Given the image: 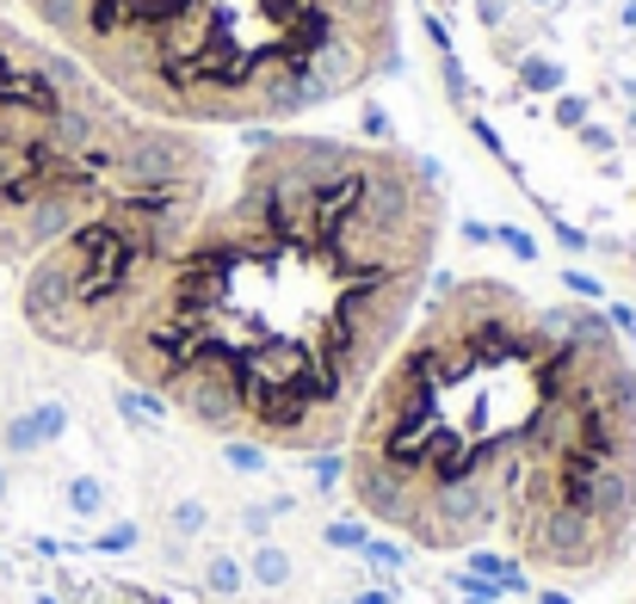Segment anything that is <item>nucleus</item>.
<instances>
[{
  "label": "nucleus",
  "instance_id": "1",
  "mask_svg": "<svg viewBox=\"0 0 636 604\" xmlns=\"http://www.w3.org/2000/svg\"><path fill=\"white\" fill-rule=\"evenodd\" d=\"M439 173L389 136L241 130V167L105 358L211 438L340 451L426 302Z\"/></svg>",
  "mask_w": 636,
  "mask_h": 604
},
{
  "label": "nucleus",
  "instance_id": "2",
  "mask_svg": "<svg viewBox=\"0 0 636 604\" xmlns=\"http://www.w3.org/2000/svg\"><path fill=\"white\" fill-rule=\"evenodd\" d=\"M340 463L359 512L402 543L507 549L550 586H599L636 549L631 345L581 297L433 272Z\"/></svg>",
  "mask_w": 636,
  "mask_h": 604
},
{
  "label": "nucleus",
  "instance_id": "3",
  "mask_svg": "<svg viewBox=\"0 0 636 604\" xmlns=\"http://www.w3.org/2000/svg\"><path fill=\"white\" fill-rule=\"evenodd\" d=\"M463 136L562 253L636 278V0H408Z\"/></svg>",
  "mask_w": 636,
  "mask_h": 604
},
{
  "label": "nucleus",
  "instance_id": "4",
  "mask_svg": "<svg viewBox=\"0 0 636 604\" xmlns=\"http://www.w3.org/2000/svg\"><path fill=\"white\" fill-rule=\"evenodd\" d=\"M124 105L186 130H285L359 99L408 0H13Z\"/></svg>",
  "mask_w": 636,
  "mask_h": 604
},
{
  "label": "nucleus",
  "instance_id": "5",
  "mask_svg": "<svg viewBox=\"0 0 636 604\" xmlns=\"http://www.w3.org/2000/svg\"><path fill=\"white\" fill-rule=\"evenodd\" d=\"M216 173L204 130L142 117L0 0V265L13 278L93 223L179 253Z\"/></svg>",
  "mask_w": 636,
  "mask_h": 604
},
{
  "label": "nucleus",
  "instance_id": "6",
  "mask_svg": "<svg viewBox=\"0 0 636 604\" xmlns=\"http://www.w3.org/2000/svg\"><path fill=\"white\" fill-rule=\"evenodd\" d=\"M248 580H253V586H266V592L290 586V555H285L278 543H260V549H253V562H248Z\"/></svg>",
  "mask_w": 636,
  "mask_h": 604
},
{
  "label": "nucleus",
  "instance_id": "7",
  "mask_svg": "<svg viewBox=\"0 0 636 604\" xmlns=\"http://www.w3.org/2000/svg\"><path fill=\"white\" fill-rule=\"evenodd\" d=\"M241 586H248V562H235V555H211L204 562V592L211 599H235Z\"/></svg>",
  "mask_w": 636,
  "mask_h": 604
},
{
  "label": "nucleus",
  "instance_id": "8",
  "mask_svg": "<svg viewBox=\"0 0 636 604\" xmlns=\"http://www.w3.org/2000/svg\"><path fill=\"white\" fill-rule=\"evenodd\" d=\"M68 512H75V518H99V512H105V488H99L93 475H75V481H68Z\"/></svg>",
  "mask_w": 636,
  "mask_h": 604
},
{
  "label": "nucleus",
  "instance_id": "9",
  "mask_svg": "<svg viewBox=\"0 0 636 604\" xmlns=\"http://www.w3.org/2000/svg\"><path fill=\"white\" fill-rule=\"evenodd\" d=\"M359 555H365V562H371V567H402V562H408V549H402V537H389V543H384V537H371V543H365V549H359Z\"/></svg>",
  "mask_w": 636,
  "mask_h": 604
},
{
  "label": "nucleus",
  "instance_id": "10",
  "mask_svg": "<svg viewBox=\"0 0 636 604\" xmlns=\"http://www.w3.org/2000/svg\"><path fill=\"white\" fill-rule=\"evenodd\" d=\"M322 543H328V549H365L371 537H365V525H359V518H340V525L322 530Z\"/></svg>",
  "mask_w": 636,
  "mask_h": 604
},
{
  "label": "nucleus",
  "instance_id": "11",
  "mask_svg": "<svg viewBox=\"0 0 636 604\" xmlns=\"http://www.w3.org/2000/svg\"><path fill=\"white\" fill-rule=\"evenodd\" d=\"M174 530L179 537H198V530H204V506H198V500H179L174 506Z\"/></svg>",
  "mask_w": 636,
  "mask_h": 604
},
{
  "label": "nucleus",
  "instance_id": "12",
  "mask_svg": "<svg viewBox=\"0 0 636 604\" xmlns=\"http://www.w3.org/2000/svg\"><path fill=\"white\" fill-rule=\"evenodd\" d=\"M99 549H105V555H124V549H136V525H112L105 537H99Z\"/></svg>",
  "mask_w": 636,
  "mask_h": 604
},
{
  "label": "nucleus",
  "instance_id": "13",
  "mask_svg": "<svg viewBox=\"0 0 636 604\" xmlns=\"http://www.w3.org/2000/svg\"><path fill=\"white\" fill-rule=\"evenodd\" d=\"M241 525H248V537H260V543H266V537H272V512L266 506H248V512H241Z\"/></svg>",
  "mask_w": 636,
  "mask_h": 604
},
{
  "label": "nucleus",
  "instance_id": "14",
  "mask_svg": "<svg viewBox=\"0 0 636 604\" xmlns=\"http://www.w3.org/2000/svg\"><path fill=\"white\" fill-rule=\"evenodd\" d=\"M532 604H575L569 586H532Z\"/></svg>",
  "mask_w": 636,
  "mask_h": 604
},
{
  "label": "nucleus",
  "instance_id": "15",
  "mask_svg": "<svg viewBox=\"0 0 636 604\" xmlns=\"http://www.w3.org/2000/svg\"><path fill=\"white\" fill-rule=\"evenodd\" d=\"M352 604H402V599H396L389 586H371V592H359V599H352Z\"/></svg>",
  "mask_w": 636,
  "mask_h": 604
},
{
  "label": "nucleus",
  "instance_id": "16",
  "mask_svg": "<svg viewBox=\"0 0 636 604\" xmlns=\"http://www.w3.org/2000/svg\"><path fill=\"white\" fill-rule=\"evenodd\" d=\"M0 500H7V469H0Z\"/></svg>",
  "mask_w": 636,
  "mask_h": 604
},
{
  "label": "nucleus",
  "instance_id": "17",
  "mask_svg": "<svg viewBox=\"0 0 636 604\" xmlns=\"http://www.w3.org/2000/svg\"><path fill=\"white\" fill-rule=\"evenodd\" d=\"M470 604H501V599H470Z\"/></svg>",
  "mask_w": 636,
  "mask_h": 604
},
{
  "label": "nucleus",
  "instance_id": "18",
  "mask_svg": "<svg viewBox=\"0 0 636 604\" xmlns=\"http://www.w3.org/2000/svg\"><path fill=\"white\" fill-rule=\"evenodd\" d=\"M38 604H57V599H38Z\"/></svg>",
  "mask_w": 636,
  "mask_h": 604
}]
</instances>
